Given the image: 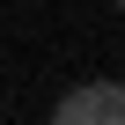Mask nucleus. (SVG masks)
I'll return each instance as SVG.
<instances>
[{
    "label": "nucleus",
    "instance_id": "f03ea898",
    "mask_svg": "<svg viewBox=\"0 0 125 125\" xmlns=\"http://www.w3.org/2000/svg\"><path fill=\"white\" fill-rule=\"evenodd\" d=\"M110 8H118V15H125V0H110Z\"/></svg>",
    "mask_w": 125,
    "mask_h": 125
},
{
    "label": "nucleus",
    "instance_id": "f257e3e1",
    "mask_svg": "<svg viewBox=\"0 0 125 125\" xmlns=\"http://www.w3.org/2000/svg\"><path fill=\"white\" fill-rule=\"evenodd\" d=\"M52 125H125V81H81L59 96Z\"/></svg>",
    "mask_w": 125,
    "mask_h": 125
}]
</instances>
